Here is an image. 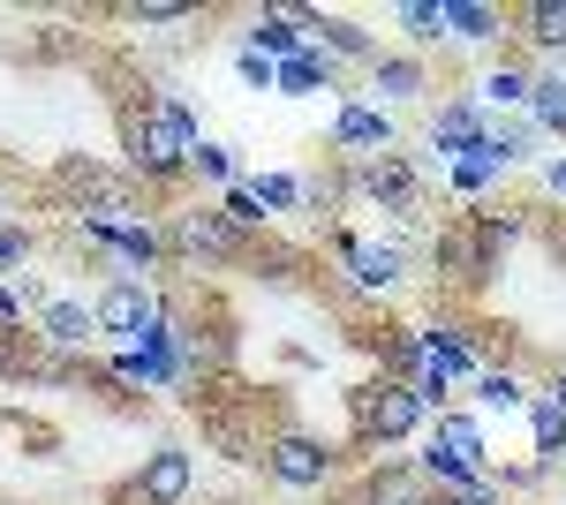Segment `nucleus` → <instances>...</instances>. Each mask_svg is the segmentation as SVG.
<instances>
[{
    "mask_svg": "<svg viewBox=\"0 0 566 505\" xmlns=\"http://www.w3.org/2000/svg\"><path fill=\"white\" fill-rule=\"evenodd\" d=\"M446 505H506L499 491H469V498H446Z\"/></svg>",
    "mask_w": 566,
    "mask_h": 505,
    "instance_id": "35",
    "label": "nucleus"
},
{
    "mask_svg": "<svg viewBox=\"0 0 566 505\" xmlns=\"http://www.w3.org/2000/svg\"><path fill=\"white\" fill-rule=\"evenodd\" d=\"M355 189H363V197H370L378 211H392L400 227H416V219H423V173L408 167L400 151H386V159H363Z\"/></svg>",
    "mask_w": 566,
    "mask_h": 505,
    "instance_id": "5",
    "label": "nucleus"
},
{
    "mask_svg": "<svg viewBox=\"0 0 566 505\" xmlns=\"http://www.w3.org/2000/svg\"><path fill=\"white\" fill-rule=\"evenodd\" d=\"M91 333H98V309H91V302H45L39 309V339L61 347V355H84Z\"/></svg>",
    "mask_w": 566,
    "mask_h": 505,
    "instance_id": "15",
    "label": "nucleus"
},
{
    "mask_svg": "<svg viewBox=\"0 0 566 505\" xmlns=\"http://www.w3.org/2000/svg\"><path fill=\"white\" fill-rule=\"evenodd\" d=\"M197 144H205V136H197V114L181 106L175 91H151V98H144V114L122 122V151H129L136 181H181Z\"/></svg>",
    "mask_w": 566,
    "mask_h": 505,
    "instance_id": "1",
    "label": "nucleus"
},
{
    "mask_svg": "<svg viewBox=\"0 0 566 505\" xmlns=\"http://www.w3.org/2000/svg\"><path fill=\"white\" fill-rule=\"evenodd\" d=\"M528 430H536V467H559L566 461V415L552 392H536L528 400Z\"/></svg>",
    "mask_w": 566,
    "mask_h": 505,
    "instance_id": "20",
    "label": "nucleus"
},
{
    "mask_svg": "<svg viewBox=\"0 0 566 505\" xmlns=\"http://www.w3.org/2000/svg\"><path fill=\"white\" fill-rule=\"evenodd\" d=\"M189 491H197V461H189L181 445H151L144 467L129 475V498L136 505H189Z\"/></svg>",
    "mask_w": 566,
    "mask_h": 505,
    "instance_id": "7",
    "label": "nucleus"
},
{
    "mask_svg": "<svg viewBox=\"0 0 566 505\" xmlns=\"http://www.w3.org/2000/svg\"><path fill=\"white\" fill-rule=\"evenodd\" d=\"M514 234H522V211H514V204L453 211L446 234H438V272H446L461 295H476V287H491V272H499V256H506Z\"/></svg>",
    "mask_w": 566,
    "mask_h": 505,
    "instance_id": "2",
    "label": "nucleus"
},
{
    "mask_svg": "<svg viewBox=\"0 0 566 505\" xmlns=\"http://www.w3.org/2000/svg\"><path fill=\"white\" fill-rule=\"evenodd\" d=\"M528 122L552 128V136H566V76H559V69L536 76V91H528Z\"/></svg>",
    "mask_w": 566,
    "mask_h": 505,
    "instance_id": "22",
    "label": "nucleus"
},
{
    "mask_svg": "<svg viewBox=\"0 0 566 505\" xmlns=\"http://www.w3.org/2000/svg\"><path fill=\"white\" fill-rule=\"evenodd\" d=\"M522 39H536L544 53H566V0H536V8H522Z\"/></svg>",
    "mask_w": 566,
    "mask_h": 505,
    "instance_id": "24",
    "label": "nucleus"
},
{
    "mask_svg": "<svg viewBox=\"0 0 566 505\" xmlns=\"http://www.w3.org/2000/svg\"><path fill=\"white\" fill-rule=\"evenodd\" d=\"M167 250L189 256V264H197V256L227 264V256H242V250H250V242H242V234H234V227H227L219 211H175V219H167Z\"/></svg>",
    "mask_w": 566,
    "mask_h": 505,
    "instance_id": "9",
    "label": "nucleus"
},
{
    "mask_svg": "<svg viewBox=\"0 0 566 505\" xmlns=\"http://www.w3.org/2000/svg\"><path fill=\"white\" fill-rule=\"evenodd\" d=\"M476 400L491 408V415H522V408H528V392H522V378H514V370H483V378H476Z\"/></svg>",
    "mask_w": 566,
    "mask_h": 505,
    "instance_id": "26",
    "label": "nucleus"
},
{
    "mask_svg": "<svg viewBox=\"0 0 566 505\" xmlns=\"http://www.w3.org/2000/svg\"><path fill=\"white\" fill-rule=\"evenodd\" d=\"M340 264H348V280L363 295H392L408 280V256L392 250V242H355V234H340Z\"/></svg>",
    "mask_w": 566,
    "mask_h": 505,
    "instance_id": "10",
    "label": "nucleus"
},
{
    "mask_svg": "<svg viewBox=\"0 0 566 505\" xmlns=\"http://www.w3.org/2000/svg\"><path fill=\"white\" fill-rule=\"evenodd\" d=\"M400 31H408V39H446V23H438V0H408V8H400Z\"/></svg>",
    "mask_w": 566,
    "mask_h": 505,
    "instance_id": "31",
    "label": "nucleus"
},
{
    "mask_svg": "<svg viewBox=\"0 0 566 505\" xmlns=\"http://www.w3.org/2000/svg\"><path fill=\"white\" fill-rule=\"evenodd\" d=\"M363 505H431V498H423L416 467H386V475H370V483H363Z\"/></svg>",
    "mask_w": 566,
    "mask_h": 505,
    "instance_id": "23",
    "label": "nucleus"
},
{
    "mask_svg": "<svg viewBox=\"0 0 566 505\" xmlns=\"http://www.w3.org/2000/svg\"><path fill=\"white\" fill-rule=\"evenodd\" d=\"M280 91H287V98L333 91V53H325V45H310V53H295V61H280Z\"/></svg>",
    "mask_w": 566,
    "mask_h": 505,
    "instance_id": "21",
    "label": "nucleus"
},
{
    "mask_svg": "<svg viewBox=\"0 0 566 505\" xmlns=\"http://www.w3.org/2000/svg\"><path fill=\"white\" fill-rule=\"evenodd\" d=\"M431 453H446V461H461V467H483V461H491V453H483V430H476L469 415H453V408L438 415V438H431Z\"/></svg>",
    "mask_w": 566,
    "mask_h": 505,
    "instance_id": "19",
    "label": "nucleus"
},
{
    "mask_svg": "<svg viewBox=\"0 0 566 505\" xmlns=\"http://www.w3.org/2000/svg\"><path fill=\"white\" fill-rule=\"evenodd\" d=\"M219 219H227V227H234V234L250 242V234H264V219H272V211L258 204V189H250V181H234V189L219 197Z\"/></svg>",
    "mask_w": 566,
    "mask_h": 505,
    "instance_id": "25",
    "label": "nucleus"
},
{
    "mask_svg": "<svg viewBox=\"0 0 566 505\" xmlns=\"http://www.w3.org/2000/svg\"><path fill=\"white\" fill-rule=\"evenodd\" d=\"M0 211H8V197H0Z\"/></svg>",
    "mask_w": 566,
    "mask_h": 505,
    "instance_id": "37",
    "label": "nucleus"
},
{
    "mask_svg": "<svg viewBox=\"0 0 566 505\" xmlns=\"http://www.w3.org/2000/svg\"><path fill=\"white\" fill-rule=\"evenodd\" d=\"M250 189H258V204H264V211H287L295 197H303V181H295V173H258Z\"/></svg>",
    "mask_w": 566,
    "mask_h": 505,
    "instance_id": "29",
    "label": "nucleus"
},
{
    "mask_svg": "<svg viewBox=\"0 0 566 505\" xmlns=\"http://www.w3.org/2000/svg\"><path fill=\"white\" fill-rule=\"evenodd\" d=\"M189 173H205V181H227V189H234V159H227V144H197V151H189Z\"/></svg>",
    "mask_w": 566,
    "mask_h": 505,
    "instance_id": "30",
    "label": "nucleus"
},
{
    "mask_svg": "<svg viewBox=\"0 0 566 505\" xmlns=\"http://www.w3.org/2000/svg\"><path fill=\"white\" fill-rule=\"evenodd\" d=\"M491 173H506V167H528L536 159V122H514V128H491L483 136V151H476Z\"/></svg>",
    "mask_w": 566,
    "mask_h": 505,
    "instance_id": "18",
    "label": "nucleus"
},
{
    "mask_svg": "<svg viewBox=\"0 0 566 505\" xmlns=\"http://www.w3.org/2000/svg\"><path fill=\"white\" fill-rule=\"evenodd\" d=\"M544 189H552V197H566V159H552V167H544Z\"/></svg>",
    "mask_w": 566,
    "mask_h": 505,
    "instance_id": "33",
    "label": "nucleus"
},
{
    "mask_svg": "<svg viewBox=\"0 0 566 505\" xmlns=\"http://www.w3.org/2000/svg\"><path fill=\"white\" fill-rule=\"evenodd\" d=\"M91 309H98V333L136 339V347H144V339L159 333V317H167V309H159V295H151L144 280H129V272H114V287H106V295L91 302Z\"/></svg>",
    "mask_w": 566,
    "mask_h": 505,
    "instance_id": "6",
    "label": "nucleus"
},
{
    "mask_svg": "<svg viewBox=\"0 0 566 505\" xmlns=\"http://www.w3.org/2000/svg\"><path fill=\"white\" fill-rule=\"evenodd\" d=\"M438 23L461 45H499L506 39V8H483V0H438Z\"/></svg>",
    "mask_w": 566,
    "mask_h": 505,
    "instance_id": "16",
    "label": "nucleus"
},
{
    "mask_svg": "<svg viewBox=\"0 0 566 505\" xmlns=\"http://www.w3.org/2000/svg\"><path fill=\"white\" fill-rule=\"evenodd\" d=\"M31 256H39V234H31V227H15V219H0V272L31 264Z\"/></svg>",
    "mask_w": 566,
    "mask_h": 505,
    "instance_id": "28",
    "label": "nucleus"
},
{
    "mask_svg": "<svg viewBox=\"0 0 566 505\" xmlns=\"http://www.w3.org/2000/svg\"><path fill=\"white\" fill-rule=\"evenodd\" d=\"M348 415H355V438L386 453V445H400V438L423 422V392L400 385V378H370V385H355V392H348Z\"/></svg>",
    "mask_w": 566,
    "mask_h": 505,
    "instance_id": "3",
    "label": "nucleus"
},
{
    "mask_svg": "<svg viewBox=\"0 0 566 505\" xmlns=\"http://www.w3.org/2000/svg\"><path fill=\"white\" fill-rule=\"evenodd\" d=\"M303 15V31H317V45L333 53V61H370L378 69V39L355 23V15H333V8H295Z\"/></svg>",
    "mask_w": 566,
    "mask_h": 505,
    "instance_id": "12",
    "label": "nucleus"
},
{
    "mask_svg": "<svg viewBox=\"0 0 566 505\" xmlns=\"http://www.w3.org/2000/svg\"><path fill=\"white\" fill-rule=\"evenodd\" d=\"M483 136H491V128H483L476 98H446V106H431V151H438V167H446V173L461 167V159H476Z\"/></svg>",
    "mask_w": 566,
    "mask_h": 505,
    "instance_id": "8",
    "label": "nucleus"
},
{
    "mask_svg": "<svg viewBox=\"0 0 566 505\" xmlns=\"http://www.w3.org/2000/svg\"><path fill=\"white\" fill-rule=\"evenodd\" d=\"M264 475H272L280 491H325V483L340 475V453H333L325 438H303V430H280V438L264 445Z\"/></svg>",
    "mask_w": 566,
    "mask_h": 505,
    "instance_id": "4",
    "label": "nucleus"
},
{
    "mask_svg": "<svg viewBox=\"0 0 566 505\" xmlns=\"http://www.w3.org/2000/svg\"><path fill=\"white\" fill-rule=\"evenodd\" d=\"M250 45H258L264 61H295V53H310L303 45V15H295V8H264L258 23H250Z\"/></svg>",
    "mask_w": 566,
    "mask_h": 505,
    "instance_id": "17",
    "label": "nucleus"
},
{
    "mask_svg": "<svg viewBox=\"0 0 566 505\" xmlns=\"http://www.w3.org/2000/svg\"><path fill=\"white\" fill-rule=\"evenodd\" d=\"M423 347H431V362L446 370V378H483V347H476V333L469 325H423Z\"/></svg>",
    "mask_w": 566,
    "mask_h": 505,
    "instance_id": "14",
    "label": "nucleus"
},
{
    "mask_svg": "<svg viewBox=\"0 0 566 505\" xmlns=\"http://www.w3.org/2000/svg\"><path fill=\"white\" fill-rule=\"evenodd\" d=\"M333 144H340V151H363V159H386V151H392V114H386V106L348 98V106L333 114Z\"/></svg>",
    "mask_w": 566,
    "mask_h": 505,
    "instance_id": "11",
    "label": "nucleus"
},
{
    "mask_svg": "<svg viewBox=\"0 0 566 505\" xmlns=\"http://www.w3.org/2000/svg\"><path fill=\"white\" fill-rule=\"evenodd\" d=\"M528 91H536V76L514 69V61H499V69L483 76V98H491V106H528Z\"/></svg>",
    "mask_w": 566,
    "mask_h": 505,
    "instance_id": "27",
    "label": "nucleus"
},
{
    "mask_svg": "<svg viewBox=\"0 0 566 505\" xmlns=\"http://www.w3.org/2000/svg\"><path fill=\"white\" fill-rule=\"evenodd\" d=\"M370 91H378V106H416V98L431 91V69H423L416 53H378V69H370Z\"/></svg>",
    "mask_w": 566,
    "mask_h": 505,
    "instance_id": "13",
    "label": "nucleus"
},
{
    "mask_svg": "<svg viewBox=\"0 0 566 505\" xmlns=\"http://www.w3.org/2000/svg\"><path fill=\"white\" fill-rule=\"evenodd\" d=\"M234 69H242V84H250V91H272V84H280V61H264L258 45H242V53H234Z\"/></svg>",
    "mask_w": 566,
    "mask_h": 505,
    "instance_id": "32",
    "label": "nucleus"
},
{
    "mask_svg": "<svg viewBox=\"0 0 566 505\" xmlns=\"http://www.w3.org/2000/svg\"><path fill=\"white\" fill-rule=\"evenodd\" d=\"M552 256H559V264H566V219H559V227H552Z\"/></svg>",
    "mask_w": 566,
    "mask_h": 505,
    "instance_id": "36",
    "label": "nucleus"
},
{
    "mask_svg": "<svg viewBox=\"0 0 566 505\" xmlns=\"http://www.w3.org/2000/svg\"><path fill=\"white\" fill-rule=\"evenodd\" d=\"M544 392L559 400V415H566V362H559V370H552V385H544Z\"/></svg>",
    "mask_w": 566,
    "mask_h": 505,
    "instance_id": "34",
    "label": "nucleus"
}]
</instances>
